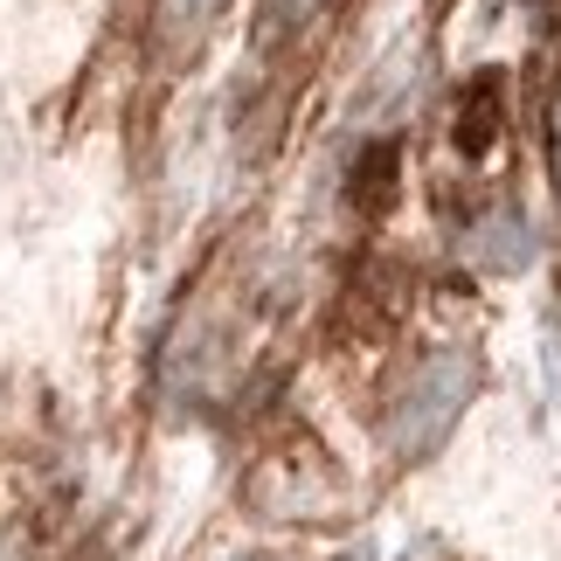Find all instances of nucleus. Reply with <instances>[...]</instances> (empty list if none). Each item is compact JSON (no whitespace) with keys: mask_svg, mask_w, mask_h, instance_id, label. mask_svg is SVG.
Listing matches in <instances>:
<instances>
[{"mask_svg":"<svg viewBox=\"0 0 561 561\" xmlns=\"http://www.w3.org/2000/svg\"><path fill=\"white\" fill-rule=\"evenodd\" d=\"M215 0H167V21H202Z\"/></svg>","mask_w":561,"mask_h":561,"instance_id":"1","label":"nucleus"},{"mask_svg":"<svg viewBox=\"0 0 561 561\" xmlns=\"http://www.w3.org/2000/svg\"><path fill=\"white\" fill-rule=\"evenodd\" d=\"M306 8H312V0H291V14H306Z\"/></svg>","mask_w":561,"mask_h":561,"instance_id":"2","label":"nucleus"}]
</instances>
